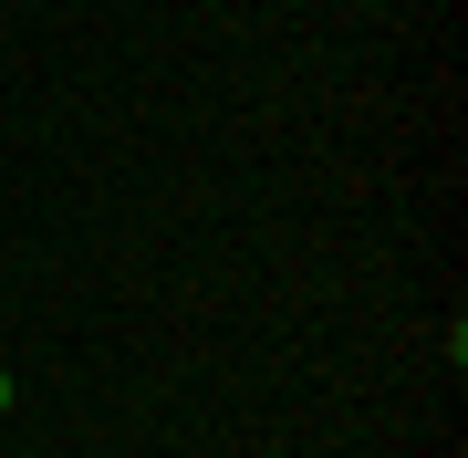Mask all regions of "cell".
Here are the masks:
<instances>
[{"instance_id": "cell-1", "label": "cell", "mask_w": 468, "mask_h": 458, "mask_svg": "<svg viewBox=\"0 0 468 458\" xmlns=\"http://www.w3.org/2000/svg\"><path fill=\"white\" fill-rule=\"evenodd\" d=\"M0 417H11V375H0Z\"/></svg>"}]
</instances>
